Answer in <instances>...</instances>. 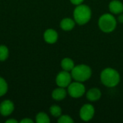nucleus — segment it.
Wrapping results in <instances>:
<instances>
[{
	"instance_id": "7",
	"label": "nucleus",
	"mask_w": 123,
	"mask_h": 123,
	"mask_svg": "<svg viewBox=\"0 0 123 123\" xmlns=\"http://www.w3.org/2000/svg\"><path fill=\"white\" fill-rule=\"evenodd\" d=\"M72 76L69 71H66L63 70L62 71H60L55 78V82L56 84L60 87H68V85L71 83Z\"/></svg>"
},
{
	"instance_id": "16",
	"label": "nucleus",
	"mask_w": 123,
	"mask_h": 123,
	"mask_svg": "<svg viewBox=\"0 0 123 123\" xmlns=\"http://www.w3.org/2000/svg\"><path fill=\"white\" fill-rule=\"evenodd\" d=\"M50 112L54 117H59L62 114L61 108L56 105H53L50 107Z\"/></svg>"
},
{
	"instance_id": "19",
	"label": "nucleus",
	"mask_w": 123,
	"mask_h": 123,
	"mask_svg": "<svg viewBox=\"0 0 123 123\" xmlns=\"http://www.w3.org/2000/svg\"><path fill=\"white\" fill-rule=\"evenodd\" d=\"M58 123H74V120H73V118L68 115H61L58 119Z\"/></svg>"
},
{
	"instance_id": "8",
	"label": "nucleus",
	"mask_w": 123,
	"mask_h": 123,
	"mask_svg": "<svg viewBox=\"0 0 123 123\" xmlns=\"http://www.w3.org/2000/svg\"><path fill=\"white\" fill-rule=\"evenodd\" d=\"M14 110V103L9 100L6 99L3 101L0 104V114L2 116H9L10 115Z\"/></svg>"
},
{
	"instance_id": "6",
	"label": "nucleus",
	"mask_w": 123,
	"mask_h": 123,
	"mask_svg": "<svg viewBox=\"0 0 123 123\" xmlns=\"http://www.w3.org/2000/svg\"><path fill=\"white\" fill-rule=\"evenodd\" d=\"M95 114V109L94 106L91 104H85L84 105L79 111V117L81 120L84 122L90 121L93 119Z\"/></svg>"
},
{
	"instance_id": "5",
	"label": "nucleus",
	"mask_w": 123,
	"mask_h": 123,
	"mask_svg": "<svg viewBox=\"0 0 123 123\" xmlns=\"http://www.w3.org/2000/svg\"><path fill=\"white\" fill-rule=\"evenodd\" d=\"M67 92L73 98H80L86 93V87L82 82H71L67 87Z\"/></svg>"
},
{
	"instance_id": "17",
	"label": "nucleus",
	"mask_w": 123,
	"mask_h": 123,
	"mask_svg": "<svg viewBox=\"0 0 123 123\" xmlns=\"http://www.w3.org/2000/svg\"><path fill=\"white\" fill-rule=\"evenodd\" d=\"M9 56V50L5 45H0V61H4Z\"/></svg>"
},
{
	"instance_id": "22",
	"label": "nucleus",
	"mask_w": 123,
	"mask_h": 123,
	"mask_svg": "<svg viewBox=\"0 0 123 123\" xmlns=\"http://www.w3.org/2000/svg\"><path fill=\"white\" fill-rule=\"evenodd\" d=\"M119 16H118V19H117V20L120 22V23H123V13H121V14H118Z\"/></svg>"
},
{
	"instance_id": "11",
	"label": "nucleus",
	"mask_w": 123,
	"mask_h": 123,
	"mask_svg": "<svg viewBox=\"0 0 123 123\" xmlns=\"http://www.w3.org/2000/svg\"><path fill=\"white\" fill-rule=\"evenodd\" d=\"M86 99L90 102H97L101 98L102 92L100 89H99L98 88H91L89 91L86 92Z\"/></svg>"
},
{
	"instance_id": "18",
	"label": "nucleus",
	"mask_w": 123,
	"mask_h": 123,
	"mask_svg": "<svg viewBox=\"0 0 123 123\" xmlns=\"http://www.w3.org/2000/svg\"><path fill=\"white\" fill-rule=\"evenodd\" d=\"M8 90V85L5 79L0 77V97L4 96Z\"/></svg>"
},
{
	"instance_id": "15",
	"label": "nucleus",
	"mask_w": 123,
	"mask_h": 123,
	"mask_svg": "<svg viewBox=\"0 0 123 123\" xmlns=\"http://www.w3.org/2000/svg\"><path fill=\"white\" fill-rule=\"evenodd\" d=\"M50 120L48 115L45 112H39L36 115V123H49Z\"/></svg>"
},
{
	"instance_id": "10",
	"label": "nucleus",
	"mask_w": 123,
	"mask_h": 123,
	"mask_svg": "<svg viewBox=\"0 0 123 123\" xmlns=\"http://www.w3.org/2000/svg\"><path fill=\"white\" fill-rule=\"evenodd\" d=\"M109 9L112 14H120L123 12V3L120 0H112L109 4Z\"/></svg>"
},
{
	"instance_id": "14",
	"label": "nucleus",
	"mask_w": 123,
	"mask_h": 123,
	"mask_svg": "<svg viewBox=\"0 0 123 123\" xmlns=\"http://www.w3.org/2000/svg\"><path fill=\"white\" fill-rule=\"evenodd\" d=\"M75 66L76 65L74 63V61H73V59L70 58H64L62 59L61 62V68H63V70L66 71H69V72L71 71Z\"/></svg>"
},
{
	"instance_id": "21",
	"label": "nucleus",
	"mask_w": 123,
	"mask_h": 123,
	"mask_svg": "<svg viewBox=\"0 0 123 123\" xmlns=\"http://www.w3.org/2000/svg\"><path fill=\"white\" fill-rule=\"evenodd\" d=\"M19 123H33V121H32V120H30V119H29V118H25V119L22 120Z\"/></svg>"
},
{
	"instance_id": "9",
	"label": "nucleus",
	"mask_w": 123,
	"mask_h": 123,
	"mask_svg": "<svg viewBox=\"0 0 123 123\" xmlns=\"http://www.w3.org/2000/svg\"><path fill=\"white\" fill-rule=\"evenodd\" d=\"M44 40L48 44H54L57 42L58 38V34L54 29H48L43 34Z\"/></svg>"
},
{
	"instance_id": "13",
	"label": "nucleus",
	"mask_w": 123,
	"mask_h": 123,
	"mask_svg": "<svg viewBox=\"0 0 123 123\" xmlns=\"http://www.w3.org/2000/svg\"><path fill=\"white\" fill-rule=\"evenodd\" d=\"M67 91L63 87L58 86V88L55 89L52 92V98L55 101H61L64 99L67 96Z\"/></svg>"
},
{
	"instance_id": "4",
	"label": "nucleus",
	"mask_w": 123,
	"mask_h": 123,
	"mask_svg": "<svg viewBox=\"0 0 123 123\" xmlns=\"http://www.w3.org/2000/svg\"><path fill=\"white\" fill-rule=\"evenodd\" d=\"M72 79L76 81L84 82L89 80L92 74V68L86 64H79L75 66L71 71Z\"/></svg>"
},
{
	"instance_id": "3",
	"label": "nucleus",
	"mask_w": 123,
	"mask_h": 123,
	"mask_svg": "<svg viewBox=\"0 0 123 123\" xmlns=\"http://www.w3.org/2000/svg\"><path fill=\"white\" fill-rule=\"evenodd\" d=\"M98 26L105 33L112 32L117 27V19L112 13H105L99 18Z\"/></svg>"
},
{
	"instance_id": "20",
	"label": "nucleus",
	"mask_w": 123,
	"mask_h": 123,
	"mask_svg": "<svg viewBox=\"0 0 123 123\" xmlns=\"http://www.w3.org/2000/svg\"><path fill=\"white\" fill-rule=\"evenodd\" d=\"M71 3L74 5H79L81 4H83V2L84 1V0H70Z\"/></svg>"
},
{
	"instance_id": "12",
	"label": "nucleus",
	"mask_w": 123,
	"mask_h": 123,
	"mask_svg": "<svg viewBox=\"0 0 123 123\" xmlns=\"http://www.w3.org/2000/svg\"><path fill=\"white\" fill-rule=\"evenodd\" d=\"M76 24V23L74 19H71L70 17H66L61 21L60 27L64 31H71L74 28Z\"/></svg>"
},
{
	"instance_id": "23",
	"label": "nucleus",
	"mask_w": 123,
	"mask_h": 123,
	"mask_svg": "<svg viewBox=\"0 0 123 123\" xmlns=\"http://www.w3.org/2000/svg\"><path fill=\"white\" fill-rule=\"evenodd\" d=\"M6 123H17V120H14V119H9V120H7L6 121Z\"/></svg>"
},
{
	"instance_id": "1",
	"label": "nucleus",
	"mask_w": 123,
	"mask_h": 123,
	"mask_svg": "<svg viewBox=\"0 0 123 123\" xmlns=\"http://www.w3.org/2000/svg\"><path fill=\"white\" fill-rule=\"evenodd\" d=\"M100 80L104 86L112 88L119 84L120 75L116 69L113 68H106L103 69L100 74Z\"/></svg>"
},
{
	"instance_id": "2",
	"label": "nucleus",
	"mask_w": 123,
	"mask_h": 123,
	"mask_svg": "<svg viewBox=\"0 0 123 123\" xmlns=\"http://www.w3.org/2000/svg\"><path fill=\"white\" fill-rule=\"evenodd\" d=\"M74 19L79 25H84L88 23L92 18L91 8L84 4L77 5L74 10Z\"/></svg>"
}]
</instances>
